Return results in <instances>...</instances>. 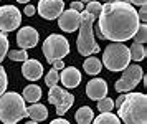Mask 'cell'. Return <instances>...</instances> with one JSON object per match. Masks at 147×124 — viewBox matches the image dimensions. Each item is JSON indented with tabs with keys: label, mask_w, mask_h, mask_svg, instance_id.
I'll return each mask as SVG.
<instances>
[{
	"label": "cell",
	"mask_w": 147,
	"mask_h": 124,
	"mask_svg": "<svg viewBox=\"0 0 147 124\" xmlns=\"http://www.w3.org/2000/svg\"><path fill=\"white\" fill-rule=\"evenodd\" d=\"M22 96H23V99L27 101V103H36V101H40L41 98V88L38 85H28L25 89H23V93H22Z\"/></svg>",
	"instance_id": "obj_17"
},
{
	"label": "cell",
	"mask_w": 147,
	"mask_h": 124,
	"mask_svg": "<svg viewBox=\"0 0 147 124\" xmlns=\"http://www.w3.org/2000/svg\"><path fill=\"white\" fill-rule=\"evenodd\" d=\"M119 119L127 124H144L147 121V98L144 93H129L119 106Z\"/></svg>",
	"instance_id": "obj_2"
},
{
	"label": "cell",
	"mask_w": 147,
	"mask_h": 124,
	"mask_svg": "<svg viewBox=\"0 0 147 124\" xmlns=\"http://www.w3.org/2000/svg\"><path fill=\"white\" fill-rule=\"evenodd\" d=\"M122 71H124L122 73V78L116 81L114 89L117 93H129L139 85V81L142 79V75H144L142 73L144 70L139 65H127Z\"/></svg>",
	"instance_id": "obj_7"
},
{
	"label": "cell",
	"mask_w": 147,
	"mask_h": 124,
	"mask_svg": "<svg viewBox=\"0 0 147 124\" xmlns=\"http://www.w3.org/2000/svg\"><path fill=\"white\" fill-rule=\"evenodd\" d=\"M22 13L15 5H2L0 7V30L3 33L13 32L20 26Z\"/></svg>",
	"instance_id": "obj_9"
},
{
	"label": "cell",
	"mask_w": 147,
	"mask_h": 124,
	"mask_svg": "<svg viewBox=\"0 0 147 124\" xmlns=\"http://www.w3.org/2000/svg\"><path fill=\"white\" fill-rule=\"evenodd\" d=\"M132 38L136 40V43H146L147 41V25L146 23H139Z\"/></svg>",
	"instance_id": "obj_22"
},
{
	"label": "cell",
	"mask_w": 147,
	"mask_h": 124,
	"mask_svg": "<svg viewBox=\"0 0 147 124\" xmlns=\"http://www.w3.org/2000/svg\"><path fill=\"white\" fill-rule=\"evenodd\" d=\"M81 13V22H80V35H78V41H76V46H78V51L83 56H89V55H94V53L99 51V45L94 41L93 37V23L96 17L91 15L89 12L83 10Z\"/></svg>",
	"instance_id": "obj_4"
},
{
	"label": "cell",
	"mask_w": 147,
	"mask_h": 124,
	"mask_svg": "<svg viewBox=\"0 0 147 124\" xmlns=\"http://www.w3.org/2000/svg\"><path fill=\"white\" fill-rule=\"evenodd\" d=\"M7 86H8V78H7V71L3 66H0V96L7 91Z\"/></svg>",
	"instance_id": "obj_28"
},
{
	"label": "cell",
	"mask_w": 147,
	"mask_h": 124,
	"mask_svg": "<svg viewBox=\"0 0 147 124\" xmlns=\"http://www.w3.org/2000/svg\"><path fill=\"white\" fill-rule=\"evenodd\" d=\"M121 2H129V0H121ZM129 3H131V2H129Z\"/></svg>",
	"instance_id": "obj_38"
},
{
	"label": "cell",
	"mask_w": 147,
	"mask_h": 124,
	"mask_svg": "<svg viewBox=\"0 0 147 124\" xmlns=\"http://www.w3.org/2000/svg\"><path fill=\"white\" fill-rule=\"evenodd\" d=\"M27 118L25 99L18 93H3L0 96V121L5 124H13Z\"/></svg>",
	"instance_id": "obj_3"
},
{
	"label": "cell",
	"mask_w": 147,
	"mask_h": 124,
	"mask_svg": "<svg viewBox=\"0 0 147 124\" xmlns=\"http://www.w3.org/2000/svg\"><path fill=\"white\" fill-rule=\"evenodd\" d=\"M83 68H84V71H86L88 75H98V73L102 70V63L99 61V58H96V56H91V55H89V58L84 60Z\"/></svg>",
	"instance_id": "obj_18"
},
{
	"label": "cell",
	"mask_w": 147,
	"mask_h": 124,
	"mask_svg": "<svg viewBox=\"0 0 147 124\" xmlns=\"http://www.w3.org/2000/svg\"><path fill=\"white\" fill-rule=\"evenodd\" d=\"M60 79L65 88H76L81 83V73L74 66H65L60 73Z\"/></svg>",
	"instance_id": "obj_15"
},
{
	"label": "cell",
	"mask_w": 147,
	"mask_h": 124,
	"mask_svg": "<svg viewBox=\"0 0 147 124\" xmlns=\"http://www.w3.org/2000/svg\"><path fill=\"white\" fill-rule=\"evenodd\" d=\"M8 58L12 60V61H25V60L28 58L27 50H23V48H18V50H10V51H8Z\"/></svg>",
	"instance_id": "obj_23"
},
{
	"label": "cell",
	"mask_w": 147,
	"mask_h": 124,
	"mask_svg": "<svg viewBox=\"0 0 147 124\" xmlns=\"http://www.w3.org/2000/svg\"><path fill=\"white\" fill-rule=\"evenodd\" d=\"M101 7H102V5L99 3V0H98V2L91 0V2H88V5H86V8H84V10H86V12H89L91 15H94V17L98 18V17H99V12H101Z\"/></svg>",
	"instance_id": "obj_27"
},
{
	"label": "cell",
	"mask_w": 147,
	"mask_h": 124,
	"mask_svg": "<svg viewBox=\"0 0 147 124\" xmlns=\"http://www.w3.org/2000/svg\"><path fill=\"white\" fill-rule=\"evenodd\" d=\"M69 8H73V10H76V12H83L84 10V5H83V2H71V5H69Z\"/></svg>",
	"instance_id": "obj_30"
},
{
	"label": "cell",
	"mask_w": 147,
	"mask_h": 124,
	"mask_svg": "<svg viewBox=\"0 0 147 124\" xmlns=\"http://www.w3.org/2000/svg\"><path fill=\"white\" fill-rule=\"evenodd\" d=\"M122 99H124V94H121L119 98L116 99V103H114V104H116V106H119V104H121V103H122Z\"/></svg>",
	"instance_id": "obj_35"
},
{
	"label": "cell",
	"mask_w": 147,
	"mask_h": 124,
	"mask_svg": "<svg viewBox=\"0 0 147 124\" xmlns=\"http://www.w3.org/2000/svg\"><path fill=\"white\" fill-rule=\"evenodd\" d=\"M129 2H131V3H134V5H146V2L147 0H129Z\"/></svg>",
	"instance_id": "obj_33"
},
{
	"label": "cell",
	"mask_w": 147,
	"mask_h": 124,
	"mask_svg": "<svg viewBox=\"0 0 147 124\" xmlns=\"http://www.w3.org/2000/svg\"><path fill=\"white\" fill-rule=\"evenodd\" d=\"M17 2H20V3H28L30 0H17Z\"/></svg>",
	"instance_id": "obj_36"
},
{
	"label": "cell",
	"mask_w": 147,
	"mask_h": 124,
	"mask_svg": "<svg viewBox=\"0 0 147 124\" xmlns=\"http://www.w3.org/2000/svg\"><path fill=\"white\" fill-rule=\"evenodd\" d=\"M22 73H23V76L27 79L36 81V79H40L43 76V66L36 60H25L23 66H22Z\"/></svg>",
	"instance_id": "obj_14"
},
{
	"label": "cell",
	"mask_w": 147,
	"mask_h": 124,
	"mask_svg": "<svg viewBox=\"0 0 147 124\" xmlns=\"http://www.w3.org/2000/svg\"><path fill=\"white\" fill-rule=\"evenodd\" d=\"M96 124H102V123H111V124H119V116H114L111 111H104V112H101L99 116L96 119H93Z\"/></svg>",
	"instance_id": "obj_21"
},
{
	"label": "cell",
	"mask_w": 147,
	"mask_h": 124,
	"mask_svg": "<svg viewBox=\"0 0 147 124\" xmlns=\"http://www.w3.org/2000/svg\"><path fill=\"white\" fill-rule=\"evenodd\" d=\"M80 22H81V13L69 8V10H63L61 15L58 17V23H60V28L63 32L73 33L80 28Z\"/></svg>",
	"instance_id": "obj_11"
},
{
	"label": "cell",
	"mask_w": 147,
	"mask_h": 124,
	"mask_svg": "<svg viewBox=\"0 0 147 124\" xmlns=\"http://www.w3.org/2000/svg\"><path fill=\"white\" fill-rule=\"evenodd\" d=\"M35 12H36V8H35L33 5H27L25 7V15H27V17H33Z\"/></svg>",
	"instance_id": "obj_31"
},
{
	"label": "cell",
	"mask_w": 147,
	"mask_h": 124,
	"mask_svg": "<svg viewBox=\"0 0 147 124\" xmlns=\"http://www.w3.org/2000/svg\"><path fill=\"white\" fill-rule=\"evenodd\" d=\"M76 121L80 124H89L91 121L94 119V114H93V109L89 108V106H83L80 108L78 111H76Z\"/></svg>",
	"instance_id": "obj_19"
},
{
	"label": "cell",
	"mask_w": 147,
	"mask_h": 124,
	"mask_svg": "<svg viewBox=\"0 0 147 124\" xmlns=\"http://www.w3.org/2000/svg\"><path fill=\"white\" fill-rule=\"evenodd\" d=\"M129 53H131V60L134 61H142V60L146 58V48L142 43H134L131 48H129Z\"/></svg>",
	"instance_id": "obj_20"
},
{
	"label": "cell",
	"mask_w": 147,
	"mask_h": 124,
	"mask_svg": "<svg viewBox=\"0 0 147 124\" xmlns=\"http://www.w3.org/2000/svg\"><path fill=\"white\" fill-rule=\"evenodd\" d=\"M58 81H60V73H58V70L53 66V68H51V70L47 73L45 83H47V86H53V85H56Z\"/></svg>",
	"instance_id": "obj_26"
},
{
	"label": "cell",
	"mask_w": 147,
	"mask_h": 124,
	"mask_svg": "<svg viewBox=\"0 0 147 124\" xmlns=\"http://www.w3.org/2000/svg\"><path fill=\"white\" fill-rule=\"evenodd\" d=\"M113 108H114V101L111 98H101L98 99V109H99L101 112H104V111H113Z\"/></svg>",
	"instance_id": "obj_25"
},
{
	"label": "cell",
	"mask_w": 147,
	"mask_h": 124,
	"mask_svg": "<svg viewBox=\"0 0 147 124\" xmlns=\"http://www.w3.org/2000/svg\"><path fill=\"white\" fill-rule=\"evenodd\" d=\"M53 124H68V121L66 119H63V118H60V119H55Z\"/></svg>",
	"instance_id": "obj_34"
},
{
	"label": "cell",
	"mask_w": 147,
	"mask_h": 124,
	"mask_svg": "<svg viewBox=\"0 0 147 124\" xmlns=\"http://www.w3.org/2000/svg\"><path fill=\"white\" fill-rule=\"evenodd\" d=\"M53 66L58 70V71H60V70H63V68H65V63H63V60H56V61L53 63Z\"/></svg>",
	"instance_id": "obj_32"
},
{
	"label": "cell",
	"mask_w": 147,
	"mask_h": 124,
	"mask_svg": "<svg viewBox=\"0 0 147 124\" xmlns=\"http://www.w3.org/2000/svg\"><path fill=\"white\" fill-rule=\"evenodd\" d=\"M48 101L53 106H56V114L58 116H63L66 114V111L73 106L74 103V96L69 94L68 91H65L60 86H50V93H48Z\"/></svg>",
	"instance_id": "obj_8"
},
{
	"label": "cell",
	"mask_w": 147,
	"mask_h": 124,
	"mask_svg": "<svg viewBox=\"0 0 147 124\" xmlns=\"http://www.w3.org/2000/svg\"><path fill=\"white\" fill-rule=\"evenodd\" d=\"M86 94L89 99L98 101L107 94V83L102 78H94L86 85Z\"/></svg>",
	"instance_id": "obj_13"
},
{
	"label": "cell",
	"mask_w": 147,
	"mask_h": 124,
	"mask_svg": "<svg viewBox=\"0 0 147 124\" xmlns=\"http://www.w3.org/2000/svg\"><path fill=\"white\" fill-rule=\"evenodd\" d=\"M137 17H139V22H142V23L147 22V7L146 5L140 7V10L137 12Z\"/></svg>",
	"instance_id": "obj_29"
},
{
	"label": "cell",
	"mask_w": 147,
	"mask_h": 124,
	"mask_svg": "<svg viewBox=\"0 0 147 124\" xmlns=\"http://www.w3.org/2000/svg\"><path fill=\"white\" fill-rule=\"evenodd\" d=\"M131 61V53L122 41H113L102 53V63L109 71H122Z\"/></svg>",
	"instance_id": "obj_5"
},
{
	"label": "cell",
	"mask_w": 147,
	"mask_h": 124,
	"mask_svg": "<svg viewBox=\"0 0 147 124\" xmlns=\"http://www.w3.org/2000/svg\"><path fill=\"white\" fill-rule=\"evenodd\" d=\"M80 2H91V0H80Z\"/></svg>",
	"instance_id": "obj_37"
},
{
	"label": "cell",
	"mask_w": 147,
	"mask_h": 124,
	"mask_svg": "<svg viewBox=\"0 0 147 124\" xmlns=\"http://www.w3.org/2000/svg\"><path fill=\"white\" fill-rule=\"evenodd\" d=\"M27 116L35 123H40V121H45L48 118V109L45 104H40L36 101V103H32L30 108H27Z\"/></svg>",
	"instance_id": "obj_16"
},
{
	"label": "cell",
	"mask_w": 147,
	"mask_h": 124,
	"mask_svg": "<svg viewBox=\"0 0 147 124\" xmlns=\"http://www.w3.org/2000/svg\"><path fill=\"white\" fill-rule=\"evenodd\" d=\"M68 53H69V43L65 37L56 35V33L47 37L45 43H43V55L48 63L53 65L56 60H63Z\"/></svg>",
	"instance_id": "obj_6"
},
{
	"label": "cell",
	"mask_w": 147,
	"mask_h": 124,
	"mask_svg": "<svg viewBox=\"0 0 147 124\" xmlns=\"http://www.w3.org/2000/svg\"><path fill=\"white\" fill-rule=\"evenodd\" d=\"M139 26L137 10L129 2L111 0L101 7L96 35L99 40L126 41L134 37Z\"/></svg>",
	"instance_id": "obj_1"
},
{
	"label": "cell",
	"mask_w": 147,
	"mask_h": 124,
	"mask_svg": "<svg viewBox=\"0 0 147 124\" xmlns=\"http://www.w3.org/2000/svg\"><path fill=\"white\" fill-rule=\"evenodd\" d=\"M38 40H40L38 32L35 30L33 26H23V28H20V32L17 33V43L23 50L35 48L36 43H38Z\"/></svg>",
	"instance_id": "obj_12"
},
{
	"label": "cell",
	"mask_w": 147,
	"mask_h": 124,
	"mask_svg": "<svg viewBox=\"0 0 147 124\" xmlns=\"http://www.w3.org/2000/svg\"><path fill=\"white\" fill-rule=\"evenodd\" d=\"M102 2H111V0H102Z\"/></svg>",
	"instance_id": "obj_39"
},
{
	"label": "cell",
	"mask_w": 147,
	"mask_h": 124,
	"mask_svg": "<svg viewBox=\"0 0 147 124\" xmlns=\"http://www.w3.org/2000/svg\"><path fill=\"white\" fill-rule=\"evenodd\" d=\"M38 13L47 20H55L61 15L65 10V3L63 0H40L38 2Z\"/></svg>",
	"instance_id": "obj_10"
},
{
	"label": "cell",
	"mask_w": 147,
	"mask_h": 124,
	"mask_svg": "<svg viewBox=\"0 0 147 124\" xmlns=\"http://www.w3.org/2000/svg\"><path fill=\"white\" fill-rule=\"evenodd\" d=\"M8 37H7V33H0V63L3 61V58L7 56V51H8Z\"/></svg>",
	"instance_id": "obj_24"
}]
</instances>
